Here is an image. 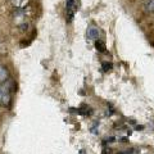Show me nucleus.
I'll return each instance as SVG.
<instances>
[{"mask_svg":"<svg viewBox=\"0 0 154 154\" xmlns=\"http://www.w3.org/2000/svg\"><path fill=\"white\" fill-rule=\"evenodd\" d=\"M9 91H8V88L5 85H3V86H0V102H2V99H3V96L8 94Z\"/></svg>","mask_w":154,"mask_h":154,"instance_id":"nucleus-6","label":"nucleus"},{"mask_svg":"<svg viewBox=\"0 0 154 154\" xmlns=\"http://www.w3.org/2000/svg\"><path fill=\"white\" fill-rule=\"evenodd\" d=\"M9 103H11V95H9V93H8V94H5V95L3 96L2 104H3V105H5V107H8Z\"/></svg>","mask_w":154,"mask_h":154,"instance_id":"nucleus-4","label":"nucleus"},{"mask_svg":"<svg viewBox=\"0 0 154 154\" xmlns=\"http://www.w3.org/2000/svg\"><path fill=\"white\" fill-rule=\"evenodd\" d=\"M144 7L148 13H154V0H148Z\"/></svg>","mask_w":154,"mask_h":154,"instance_id":"nucleus-2","label":"nucleus"},{"mask_svg":"<svg viewBox=\"0 0 154 154\" xmlns=\"http://www.w3.org/2000/svg\"><path fill=\"white\" fill-rule=\"evenodd\" d=\"M99 36H100V31H99L98 27H94V26L89 27V30H88V37L89 38H91V40H98Z\"/></svg>","mask_w":154,"mask_h":154,"instance_id":"nucleus-1","label":"nucleus"},{"mask_svg":"<svg viewBox=\"0 0 154 154\" xmlns=\"http://www.w3.org/2000/svg\"><path fill=\"white\" fill-rule=\"evenodd\" d=\"M103 69L104 71H110L112 69V63H103Z\"/></svg>","mask_w":154,"mask_h":154,"instance_id":"nucleus-7","label":"nucleus"},{"mask_svg":"<svg viewBox=\"0 0 154 154\" xmlns=\"http://www.w3.org/2000/svg\"><path fill=\"white\" fill-rule=\"evenodd\" d=\"M8 79V71L4 67H0V81H5Z\"/></svg>","mask_w":154,"mask_h":154,"instance_id":"nucleus-3","label":"nucleus"},{"mask_svg":"<svg viewBox=\"0 0 154 154\" xmlns=\"http://www.w3.org/2000/svg\"><path fill=\"white\" fill-rule=\"evenodd\" d=\"M95 46H96V49H98L99 51H105V44L103 41L98 40V41H96V44H95Z\"/></svg>","mask_w":154,"mask_h":154,"instance_id":"nucleus-5","label":"nucleus"}]
</instances>
